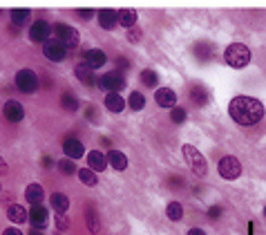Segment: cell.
<instances>
[{
    "instance_id": "6da1fadb",
    "label": "cell",
    "mask_w": 266,
    "mask_h": 235,
    "mask_svg": "<svg viewBox=\"0 0 266 235\" xmlns=\"http://www.w3.org/2000/svg\"><path fill=\"white\" fill-rule=\"evenodd\" d=\"M228 114L239 125H255L264 117V106L253 97H235L228 106Z\"/></svg>"
},
{
    "instance_id": "7a4b0ae2",
    "label": "cell",
    "mask_w": 266,
    "mask_h": 235,
    "mask_svg": "<svg viewBox=\"0 0 266 235\" xmlns=\"http://www.w3.org/2000/svg\"><path fill=\"white\" fill-rule=\"evenodd\" d=\"M224 59L233 70H242L250 63V50L244 43H231L224 52Z\"/></svg>"
},
{
    "instance_id": "3957f363",
    "label": "cell",
    "mask_w": 266,
    "mask_h": 235,
    "mask_svg": "<svg viewBox=\"0 0 266 235\" xmlns=\"http://www.w3.org/2000/svg\"><path fill=\"white\" fill-rule=\"evenodd\" d=\"M181 150H184V155H186V161H188V166H190V168L195 170L199 177H203V175H206L208 166H206V159H203V157H201V153H199V150H197L195 146H188V144H186Z\"/></svg>"
},
{
    "instance_id": "277c9868",
    "label": "cell",
    "mask_w": 266,
    "mask_h": 235,
    "mask_svg": "<svg viewBox=\"0 0 266 235\" xmlns=\"http://www.w3.org/2000/svg\"><path fill=\"white\" fill-rule=\"evenodd\" d=\"M51 31H54L56 38H59L65 47H76V45H78V31H76L74 27H70V25L56 23L54 27H51Z\"/></svg>"
},
{
    "instance_id": "5b68a950",
    "label": "cell",
    "mask_w": 266,
    "mask_h": 235,
    "mask_svg": "<svg viewBox=\"0 0 266 235\" xmlns=\"http://www.w3.org/2000/svg\"><path fill=\"white\" fill-rule=\"evenodd\" d=\"M16 87L25 94L36 92L38 90V76H36L31 70H20L18 74H16Z\"/></svg>"
},
{
    "instance_id": "8992f818",
    "label": "cell",
    "mask_w": 266,
    "mask_h": 235,
    "mask_svg": "<svg viewBox=\"0 0 266 235\" xmlns=\"http://www.w3.org/2000/svg\"><path fill=\"white\" fill-rule=\"evenodd\" d=\"M217 170L224 179H237V177L242 175V166H239V161L235 159V157H222Z\"/></svg>"
},
{
    "instance_id": "52a82bcc",
    "label": "cell",
    "mask_w": 266,
    "mask_h": 235,
    "mask_svg": "<svg viewBox=\"0 0 266 235\" xmlns=\"http://www.w3.org/2000/svg\"><path fill=\"white\" fill-rule=\"evenodd\" d=\"M43 54H45L47 61L59 63V61H63L67 56V47L63 45L59 38H49L47 43H43Z\"/></svg>"
},
{
    "instance_id": "ba28073f",
    "label": "cell",
    "mask_w": 266,
    "mask_h": 235,
    "mask_svg": "<svg viewBox=\"0 0 266 235\" xmlns=\"http://www.w3.org/2000/svg\"><path fill=\"white\" fill-rule=\"evenodd\" d=\"M49 36H51V25L47 20H34V25L29 29V38L34 43H47Z\"/></svg>"
},
{
    "instance_id": "9c48e42d",
    "label": "cell",
    "mask_w": 266,
    "mask_h": 235,
    "mask_svg": "<svg viewBox=\"0 0 266 235\" xmlns=\"http://www.w3.org/2000/svg\"><path fill=\"white\" fill-rule=\"evenodd\" d=\"M125 85V78L119 74V72H108V74L101 76V87L103 90H110V92H117Z\"/></svg>"
},
{
    "instance_id": "30bf717a",
    "label": "cell",
    "mask_w": 266,
    "mask_h": 235,
    "mask_svg": "<svg viewBox=\"0 0 266 235\" xmlns=\"http://www.w3.org/2000/svg\"><path fill=\"white\" fill-rule=\"evenodd\" d=\"M3 114H5V119L18 123V121H23L25 119V108L20 106L18 101H7L5 103V108H3Z\"/></svg>"
},
{
    "instance_id": "8fae6325",
    "label": "cell",
    "mask_w": 266,
    "mask_h": 235,
    "mask_svg": "<svg viewBox=\"0 0 266 235\" xmlns=\"http://www.w3.org/2000/svg\"><path fill=\"white\" fill-rule=\"evenodd\" d=\"M154 101L159 108H175L177 103V94L170 90V87H159L154 92Z\"/></svg>"
},
{
    "instance_id": "7c38bea8",
    "label": "cell",
    "mask_w": 266,
    "mask_h": 235,
    "mask_svg": "<svg viewBox=\"0 0 266 235\" xmlns=\"http://www.w3.org/2000/svg\"><path fill=\"white\" fill-rule=\"evenodd\" d=\"M47 217H49V213H47V208H43L40 204H36V206L29 208V222H31V226L38 228V231L45 226Z\"/></svg>"
},
{
    "instance_id": "4fadbf2b",
    "label": "cell",
    "mask_w": 266,
    "mask_h": 235,
    "mask_svg": "<svg viewBox=\"0 0 266 235\" xmlns=\"http://www.w3.org/2000/svg\"><path fill=\"white\" fill-rule=\"evenodd\" d=\"M63 153L67 155V159H81V157H85V148L78 139H67L63 144Z\"/></svg>"
},
{
    "instance_id": "5bb4252c",
    "label": "cell",
    "mask_w": 266,
    "mask_h": 235,
    "mask_svg": "<svg viewBox=\"0 0 266 235\" xmlns=\"http://www.w3.org/2000/svg\"><path fill=\"white\" fill-rule=\"evenodd\" d=\"M87 166H90L92 170H105L108 166V157L101 153V150H92V153H87Z\"/></svg>"
},
{
    "instance_id": "9a60e30c",
    "label": "cell",
    "mask_w": 266,
    "mask_h": 235,
    "mask_svg": "<svg viewBox=\"0 0 266 235\" xmlns=\"http://www.w3.org/2000/svg\"><path fill=\"white\" fill-rule=\"evenodd\" d=\"M105 54H103L101 50H87V54H85V63H87V67L90 70H98V67H103L105 65Z\"/></svg>"
},
{
    "instance_id": "2e32d148",
    "label": "cell",
    "mask_w": 266,
    "mask_h": 235,
    "mask_svg": "<svg viewBox=\"0 0 266 235\" xmlns=\"http://www.w3.org/2000/svg\"><path fill=\"white\" fill-rule=\"evenodd\" d=\"M98 23L103 29H114L119 23V14L114 9H103V12H98Z\"/></svg>"
},
{
    "instance_id": "e0dca14e",
    "label": "cell",
    "mask_w": 266,
    "mask_h": 235,
    "mask_svg": "<svg viewBox=\"0 0 266 235\" xmlns=\"http://www.w3.org/2000/svg\"><path fill=\"white\" fill-rule=\"evenodd\" d=\"M108 164L117 170H125L128 168V157H125L121 150H110L108 153Z\"/></svg>"
},
{
    "instance_id": "ac0fdd59",
    "label": "cell",
    "mask_w": 266,
    "mask_h": 235,
    "mask_svg": "<svg viewBox=\"0 0 266 235\" xmlns=\"http://www.w3.org/2000/svg\"><path fill=\"white\" fill-rule=\"evenodd\" d=\"M105 108L110 110V112H123V108H125L123 97H119L117 92L105 94Z\"/></svg>"
},
{
    "instance_id": "d6986e66",
    "label": "cell",
    "mask_w": 266,
    "mask_h": 235,
    "mask_svg": "<svg viewBox=\"0 0 266 235\" xmlns=\"http://www.w3.org/2000/svg\"><path fill=\"white\" fill-rule=\"evenodd\" d=\"M49 204H51V208H54L59 215H63V213L70 208V197H65L63 193H54V195H51V200H49Z\"/></svg>"
},
{
    "instance_id": "ffe728a7",
    "label": "cell",
    "mask_w": 266,
    "mask_h": 235,
    "mask_svg": "<svg viewBox=\"0 0 266 235\" xmlns=\"http://www.w3.org/2000/svg\"><path fill=\"white\" fill-rule=\"evenodd\" d=\"M25 197H27V202L31 206L40 204V200H43V188H40V184H29L27 191H25Z\"/></svg>"
},
{
    "instance_id": "44dd1931",
    "label": "cell",
    "mask_w": 266,
    "mask_h": 235,
    "mask_svg": "<svg viewBox=\"0 0 266 235\" xmlns=\"http://www.w3.org/2000/svg\"><path fill=\"white\" fill-rule=\"evenodd\" d=\"M7 215H9V219H12V222H16V224H23L25 219H29V215H27V213H25V208H23V206H18V204H14V206H9Z\"/></svg>"
},
{
    "instance_id": "7402d4cb",
    "label": "cell",
    "mask_w": 266,
    "mask_h": 235,
    "mask_svg": "<svg viewBox=\"0 0 266 235\" xmlns=\"http://www.w3.org/2000/svg\"><path fill=\"white\" fill-rule=\"evenodd\" d=\"M134 23H137V12H134V9H123V12H119V25H123V27H134Z\"/></svg>"
},
{
    "instance_id": "603a6c76",
    "label": "cell",
    "mask_w": 266,
    "mask_h": 235,
    "mask_svg": "<svg viewBox=\"0 0 266 235\" xmlns=\"http://www.w3.org/2000/svg\"><path fill=\"white\" fill-rule=\"evenodd\" d=\"M85 222H87V226H90L92 233H98V228H101V219H98L96 211H94L92 206H87V211H85Z\"/></svg>"
},
{
    "instance_id": "cb8c5ba5",
    "label": "cell",
    "mask_w": 266,
    "mask_h": 235,
    "mask_svg": "<svg viewBox=\"0 0 266 235\" xmlns=\"http://www.w3.org/2000/svg\"><path fill=\"white\" fill-rule=\"evenodd\" d=\"M166 215H168V219H172V222H179V219L184 217V206H181L179 202H170L168 208H166Z\"/></svg>"
},
{
    "instance_id": "d4e9b609",
    "label": "cell",
    "mask_w": 266,
    "mask_h": 235,
    "mask_svg": "<svg viewBox=\"0 0 266 235\" xmlns=\"http://www.w3.org/2000/svg\"><path fill=\"white\" fill-rule=\"evenodd\" d=\"M74 74H76L78 81H83L85 85H92V83H94V74H92V70L87 65H78L74 70Z\"/></svg>"
},
{
    "instance_id": "484cf974",
    "label": "cell",
    "mask_w": 266,
    "mask_h": 235,
    "mask_svg": "<svg viewBox=\"0 0 266 235\" xmlns=\"http://www.w3.org/2000/svg\"><path fill=\"white\" fill-rule=\"evenodd\" d=\"M139 78H141V83H143L145 87H154L156 83H159V74H156L154 70H143L139 74Z\"/></svg>"
},
{
    "instance_id": "4316f807",
    "label": "cell",
    "mask_w": 266,
    "mask_h": 235,
    "mask_svg": "<svg viewBox=\"0 0 266 235\" xmlns=\"http://www.w3.org/2000/svg\"><path fill=\"white\" fill-rule=\"evenodd\" d=\"M128 106L130 108H132V110H137V112H139V110H143L145 108V97H143V94H141V92H132V94H130V99H128Z\"/></svg>"
},
{
    "instance_id": "83f0119b",
    "label": "cell",
    "mask_w": 266,
    "mask_h": 235,
    "mask_svg": "<svg viewBox=\"0 0 266 235\" xmlns=\"http://www.w3.org/2000/svg\"><path fill=\"white\" fill-rule=\"evenodd\" d=\"M78 179H81L83 184H87V186L96 184V175H94L92 168H81V170H78Z\"/></svg>"
},
{
    "instance_id": "f1b7e54d",
    "label": "cell",
    "mask_w": 266,
    "mask_h": 235,
    "mask_svg": "<svg viewBox=\"0 0 266 235\" xmlns=\"http://www.w3.org/2000/svg\"><path fill=\"white\" fill-rule=\"evenodd\" d=\"M61 101H63V108H65V110H72V112H74V110L78 108V101H76V97H74L72 92H65V94H63Z\"/></svg>"
},
{
    "instance_id": "f546056e",
    "label": "cell",
    "mask_w": 266,
    "mask_h": 235,
    "mask_svg": "<svg viewBox=\"0 0 266 235\" xmlns=\"http://www.w3.org/2000/svg\"><path fill=\"white\" fill-rule=\"evenodd\" d=\"M12 20L14 25H23L29 20V9H14L12 12Z\"/></svg>"
},
{
    "instance_id": "4dcf8cb0",
    "label": "cell",
    "mask_w": 266,
    "mask_h": 235,
    "mask_svg": "<svg viewBox=\"0 0 266 235\" xmlns=\"http://www.w3.org/2000/svg\"><path fill=\"white\" fill-rule=\"evenodd\" d=\"M192 99H195V101H197V106H203V103H206L208 101V94H206V90H203V87L201 85H195V87H192Z\"/></svg>"
},
{
    "instance_id": "1f68e13d",
    "label": "cell",
    "mask_w": 266,
    "mask_h": 235,
    "mask_svg": "<svg viewBox=\"0 0 266 235\" xmlns=\"http://www.w3.org/2000/svg\"><path fill=\"white\" fill-rule=\"evenodd\" d=\"M59 168H61L63 175H72V172H78L76 166H74V159H67V157L59 161Z\"/></svg>"
},
{
    "instance_id": "d6a6232c",
    "label": "cell",
    "mask_w": 266,
    "mask_h": 235,
    "mask_svg": "<svg viewBox=\"0 0 266 235\" xmlns=\"http://www.w3.org/2000/svg\"><path fill=\"white\" fill-rule=\"evenodd\" d=\"M170 119H172L175 123H184V121H186V110H184V108H172Z\"/></svg>"
},
{
    "instance_id": "836d02e7",
    "label": "cell",
    "mask_w": 266,
    "mask_h": 235,
    "mask_svg": "<svg viewBox=\"0 0 266 235\" xmlns=\"http://www.w3.org/2000/svg\"><path fill=\"white\" fill-rule=\"evenodd\" d=\"M56 226H59L61 231H67V228H70V219L65 215H56Z\"/></svg>"
},
{
    "instance_id": "e575fe53",
    "label": "cell",
    "mask_w": 266,
    "mask_h": 235,
    "mask_svg": "<svg viewBox=\"0 0 266 235\" xmlns=\"http://www.w3.org/2000/svg\"><path fill=\"white\" fill-rule=\"evenodd\" d=\"M128 38L132 40V43H137V40H141V29H130V31H128Z\"/></svg>"
},
{
    "instance_id": "d590c367",
    "label": "cell",
    "mask_w": 266,
    "mask_h": 235,
    "mask_svg": "<svg viewBox=\"0 0 266 235\" xmlns=\"http://www.w3.org/2000/svg\"><path fill=\"white\" fill-rule=\"evenodd\" d=\"M78 16H81L83 20H90L94 16V12H92V9H78Z\"/></svg>"
},
{
    "instance_id": "8d00e7d4",
    "label": "cell",
    "mask_w": 266,
    "mask_h": 235,
    "mask_svg": "<svg viewBox=\"0 0 266 235\" xmlns=\"http://www.w3.org/2000/svg\"><path fill=\"white\" fill-rule=\"evenodd\" d=\"M5 172H7V161L0 157V175H5Z\"/></svg>"
},
{
    "instance_id": "74e56055",
    "label": "cell",
    "mask_w": 266,
    "mask_h": 235,
    "mask_svg": "<svg viewBox=\"0 0 266 235\" xmlns=\"http://www.w3.org/2000/svg\"><path fill=\"white\" fill-rule=\"evenodd\" d=\"M3 235H23V233H20L18 228H7V231H5Z\"/></svg>"
},
{
    "instance_id": "f35d334b",
    "label": "cell",
    "mask_w": 266,
    "mask_h": 235,
    "mask_svg": "<svg viewBox=\"0 0 266 235\" xmlns=\"http://www.w3.org/2000/svg\"><path fill=\"white\" fill-rule=\"evenodd\" d=\"M188 235H206L201 231V228H190V231H188Z\"/></svg>"
},
{
    "instance_id": "ab89813d",
    "label": "cell",
    "mask_w": 266,
    "mask_h": 235,
    "mask_svg": "<svg viewBox=\"0 0 266 235\" xmlns=\"http://www.w3.org/2000/svg\"><path fill=\"white\" fill-rule=\"evenodd\" d=\"M31 235H43V233H40L38 228H36V231H34V228H31Z\"/></svg>"
},
{
    "instance_id": "60d3db41",
    "label": "cell",
    "mask_w": 266,
    "mask_h": 235,
    "mask_svg": "<svg viewBox=\"0 0 266 235\" xmlns=\"http://www.w3.org/2000/svg\"><path fill=\"white\" fill-rule=\"evenodd\" d=\"M264 217H266V206H264Z\"/></svg>"
},
{
    "instance_id": "b9f144b4",
    "label": "cell",
    "mask_w": 266,
    "mask_h": 235,
    "mask_svg": "<svg viewBox=\"0 0 266 235\" xmlns=\"http://www.w3.org/2000/svg\"><path fill=\"white\" fill-rule=\"evenodd\" d=\"M0 191H3V186H0Z\"/></svg>"
}]
</instances>
